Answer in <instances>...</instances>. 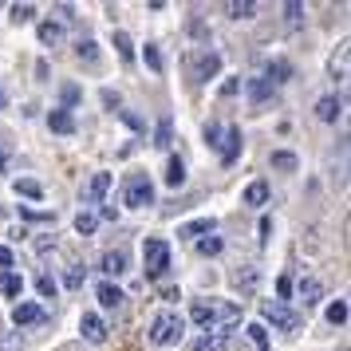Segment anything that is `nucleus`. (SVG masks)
Masks as SVG:
<instances>
[{"label":"nucleus","mask_w":351,"mask_h":351,"mask_svg":"<svg viewBox=\"0 0 351 351\" xmlns=\"http://www.w3.org/2000/svg\"><path fill=\"white\" fill-rule=\"evenodd\" d=\"M143 265H146V276H162L170 269V245L162 237H150L143 245Z\"/></svg>","instance_id":"nucleus-1"},{"label":"nucleus","mask_w":351,"mask_h":351,"mask_svg":"<svg viewBox=\"0 0 351 351\" xmlns=\"http://www.w3.org/2000/svg\"><path fill=\"white\" fill-rule=\"evenodd\" d=\"M123 202L134 206V209L154 206V186H150V178H146V174H130L127 186H123Z\"/></svg>","instance_id":"nucleus-2"},{"label":"nucleus","mask_w":351,"mask_h":351,"mask_svg":"<svg viewBox=\"0 0 351 351\" xmlns=\"http://www.w3.org/2000/svg\"><path fill=\"white\" fill-rule=\"evenodd\" d=\"M178 335H182V316L178 312H158L154 324H150V343L166 348V343H174Z\"/></svg>","instance_id":"nucleus-3"},{"label":"nucleus","mask_w":351,"mask_h":351,"mask_svg":"<svg viewBox=\"0 0 351 351\" xmlns=\"http://www.w3.org/2000/svg\"><path fill=\"white\" fill-rule=\"evenodd\" d=\"M261 316L269 319L272 328H280V332H300V324H304V316H296L292 308H285V304H276V300L261 304Z\"/></svg>","instance_id":"nucleus-4"},{"label":"nucleus","mask_w":351,"mask_h":351,"mask_svg":"<svg viewBox=\"0 0 351 351\" xmlns=\"http://www.w3.org/2000/svg\"><path fill=\"white\" fill-rule=\"evenodd\" d=\"M80 332H83V339H87V343H107V324H103L95 312H83Z\"/></svg>","instance_id":"nucleus-5"},{"label":"nucleus","mask_w":351,"mask_h":351,"mask_svg":"<svg viewBox=\"0 0 351 351\" xmlns=\"http://www.w3.org/2000/svg\"><path fill=\"white\" fill-rule=\"evenodd\" d=\"M44 319H48V312H44L40 304H16V308H12V324H16V328H28V324H44Z\"/></svg>","instance_id":"nucleus-6"},{"label":"nucleus","mask_w":351,"mask_h":351,"mask_svg":"<svg viewBox=\"0 0 351 351\" xmlns=\"http://www.w3.org/2000/svg\"><path fill=\"white\" fill-rule=\"evenodd\" d=\"M107 190H111V174H91V182H87V190H83V202H91V206H99V202L107 197Z\"/></svg>","instance_id":"nucleus-7"},{"label":"nucleus","mask_w":351,"mask_h":351,"mask_svg":"<svg viewBox=\"0 0 351 351\" xmlns=\"http://www.w3.org/2000/svg\"><path fill=\"white\" fill-rule=\"evenodd\" d=\"M241 143H245V138H241V127H229V130H225V143H221V162H225V166H233V162H237Z\"/></svg>","instance_id":"nucleus-8"},{"label":"nucleus","mask_w":351,"mask_h":351,"mask_svg":"<svg viewBox=\"0 0 351 351\" xmlns=\"http://www.w3.org/2000/svg\"><path fill=\"white\" fill-rule=\"evenodd\" d=\"M217 71H221V56H217V51H206V56L193 64V80H213Z\"/></svg>","instance_id":"nucleus-9"},{"label":"nucleus","mask_w":351,"mask_h":351,"mask_svg":"<svg viewBox=\"0 0 351 351\" xmlns=\"http://www.w3.org/2000/svg\"><path fill=\"white\" fill-rule=\"evenodd\" d=\"M296 292H300L304 308H316V304L324 300V285H319L316 276H304V280H300V288H296Z\"/></svg>","instance_id":"nucleus-10"},{"label":"nucleus","mask_w":351,"mask_h":351,"mask_svg":"<svg viewBox=\"0 0 351 351\" xmlns=\"http://www.w3.org/2000/svg\"><path fill=\"white\" fill-rule=\"evenodd\" d=\"M256 285H261V272H256L253 265H241V269L233 272V288H241L245 296H249V292H256Z\"/></svg>","instance_id":"nucleus-11"},{"label":"nucleus","mask_w":351,"mask_h":351,"mask_svg":"<svg viewBox=\"0 0 351 351\" xmlns=\"http://www.w3.org/2000/svg\"><path fill=\"white\" fill-rule=\"evenodd\" d=\"M99 304H103V308H107V312H114V308H119V304L127 300V296H123V288H114L111 280H103V285H99Z\"/></svg>","instance_id":"nucleus-12"},{"label":"nucleus","mask_w":351,"mask_h":351,"mask_svg":"<svg viewBox=\"0 0 351 351\" xmlns=\"http://www.w3.org/2000/svg\"><path fill=\"white\" fill-rule=\"evenodd\" d=\"M48 127L56 130V134H75V119H71V111L56 107V111L48 114Z\"/></svg>","instance_id":"nucleus-13"},{"label":"nucleus","mask_w":351,"mask_h":351,"mask_svg":"<svg viewBox=\"0 0 351 351\" xmlns=\"http://www.w3.org/2000/svg\"><path fill=\"white\" fill-rule=\"evenodd\" d=\"M103 272L107 276H123L127 272V249H111V253L103 256Z\"/></svg>","instance_id":"nucleus-14"},{"label":"nucleus","mask_w":351,"mask_h":351,"mask_svg":"<svg viewBox=\"0 0 351 351\" xmlns=\"http://www.w3.org/2000/svg\"><path fill=\"white\" fill-rule=\"evenodd\" d=\"M40 44H48V48H60V44H64V24H56V20H44V24H40Z\"/></svg>","instance_id":"nucleus-15"},{"label":"nucleus","mask_w":351,"mask_h":351,"mask_svg":"<svg viewBox=\"0 0 351 351\" xmlns=\"http://www.w3.org/2000/svg\"><path fill=\"white\" fill-rule=\"evenodd\" d=\"M285 80H292V64H288V60H272V64L265 67V83L276 87V83H285Z\"/></svg>","instance_id":"nucleus-16"},{"label":"nucleus","mask_w":351,"mask_h":351,"mask_svg":"<svg viewBox=\"0 0 351 351\" xmlns=\"http://www.w3.org/2000/svg\"><path fill=\"white\" fill-rule=\"evenodd\" d=\"M190 319H193V324H202V328H213V324H217V308L197 300V304L190 308Z\"/></svg>","instance_id":"nucleus-17"},{"label":"nucleus","mask_w":351,"mask_h":351,"mask_svg":"<svg viewBox=\"0 0 351 351\" xmlns=\"http://www.w3.org/2000/svg\"><path fill=\"white\" fill-rule=\"evenodd\" d=\"M339 111H343V103H339L335 95H324L316 103V114L324 119V123H335V119H339Z\"/></svg>","instance_id":"nucleus-18"},{"label":"nucleus","mask_w":351,"mask_h":351,"mask_svg":"<svg viewBox=\"0 0 351 351\" xmlns=\"http://www.w3.org/2000/svg\"><path fill=\"white\" fill-rule=\"evenodd\" d=\"M0 292H4V296H20V292H24V276L0 269Z\"/></svg>","instance_id":"nucleus-19"},{"label":"nucleus","mask_w":351,"mask_h":351,"mask_svg":"<svg viewBox=\"0 0 351 351\" xmlns=\"http://www.w3.org/2000/svg\"><path fill=\"white\" fill-rule=\"evenodd\" d=\"M182 182H186V162L170 158V166H166V186H170V190H178Z\"/></svg>","instance_id":"nucleus-20"},{"label":"nucleus","mask_w":351,"mask_h":351,"mask_svg":"<svg viewBox=\"0 0 351 351\" xmlns=\"http://www.w3.org/2000/svg\"><path fill=\"white\" fill-rule=\"evenodd\" d=\"M300 162H296V154L292 150H272V170H285V174H292Z\"/></svg>","instance_id":"nucleus-21"},{"label":"nucleus","mask_w":351,"mask_h":351,"mask_svg":"<svg viewBox=\"0 0 351 351\" xmlns=\"http://www.w3.org/2000/svg\"><path fill=\"white\" fill-rule=\"evenodd\" d=\"M245 91H249V99H253V103H265V99H272V83L249 80V83H245Z\"/></svg>","instance_id":"nucleus-22"},{"label":"nucleus","mask_w":351,"mask_h":351,"mask_svg":"<svg viewBox=\"0 0 351 351\" xmlns=\"http://www.w3.org/2000/svg\"><path fill=\"white\" fill-rule=\"evenodd\" d=\"M202 233H213V221H209V217H197V221L178 229V237H202Z\"/></svg>","instance_id":"nucleus-23"},{"label":"nucleus","mask_w":351,"mask_h":351,"mask_svg":"<svg viewBox=\"0 0 351 351\" xmlns=\"http://www.w3.org/2000/svg\"><path fill=\"white\" fill-rule=\"evenodd\" d=\"M170 143H174V123L162 119L158 130H154V146H158V150H170Z\"/></svg>","instance_id":"nucleus-24"},{"label":"nucleus","mask_w":351,"mask_h":351,"mask_svg":"<svg viewBox=\"0 0 351 351\" xmlns=\"http://www.w3.org/2000/svg\"><path fill=\"white\" fill-rule=\"evenodd\" d=\"M269 202V186L265 182H253L249 190H245V206H265Z\"/></svg>","instance_id":"nucleus-25"},{"label":"nucleus","mask_w":351,"mask_h":351,"mask_svg":"<svg viewBox=\"0 0 351 351\" xmlns=\"http://www.w3.org/2000/svg\"><path fill=\"white\" fill-rule=\"evenodd\" d=\"M12 190L24 193V197H44V186L32 182V178H16V182H12Z\"/></svg>","instance_id":"nucleus-26"},{"label":"nucleus","mask_w":351,"mask_h":351,"mask_svg":"<svg viewBox=\"0 0 351 351\" xmlns=\"http://www.w3.org/2000/svg\"><path fill=\"white\" fill-rule=\"evenodd\" d=\"M75 56H80L83 64H99V44L95 40H80L75 44Z\"/></svg>","instance_id":"nucleus-27"},{"label":"nucleus","mask_w":351,"mask_h":351,"mask_svg":"<svg viewBox=\"0 0 351 351\" xmlns=\"http://www.w3.org/2000/svg\"><path fill=\"white\" fill-rule=\"evenodd\" d=\"M114 48H119V60H123V64H130V60H134V44H130L127 32H114Z\"/></svg>","instance_id":"nucleus-28"},{"label":"nucleus","mask_w":351,"mask_h":351,"mask_svg":"<svg viewBox=\"0 0 351 351\" xmlns=\"http://www.w3.org/2000/svg\"><path fill=\"white\" fill-rule=\"evenodd\" d=\"M193 351H225V332L206 335V339H197V343H193Z\"/></svg>","instance_id":"nucleus-29"},{"label":"nucleus","mask_w":351,"mask_h":351,"mask_svg":"<svg viewBox=\"0 0 351 351\" xmlns=\"http://www.w3.org/2000/svg\"><path fill=\"white\" fill-rule=\"evenodd\" d=\"M285 20H288V28H300V24H304V4L288 0V4H285Z\"/></svg>","instance_id":"nucleus-30"},{"label":"nucleus","mask_w":351,"mask_h":351,"mask_svg":"<svg viewBox=\"0 0 351 351\" xmlns=\"http://www.w3.org/2000/svg\"><path fill=\"white\" fill-rule=\"evenodd\" d=\"M245 332H249V339H253L261 351H269V332H265V324H249Z\"/></svg>","instance_id":"nucleus-31"},{"label":"nucleus","mask_w":351,"mask_h":351,"mask_svg":"<svg viewBox=\"0 0 351 351\" xmlns=\"http://www.w3.org/2000/svg\"><path fill=\"white\" fill-rule=\"evenodd\" d=\"M95 225H99V217H95V213H87V209L75 217V229H80L83 237H91V233H95Z\"/></svg>","instance_id":"nucleus-32"},{"label":"nucleus","mask_w":351,"mask_h":351,"mask_svg":"<svg viewBox=\"0 0 351 351\" xmlns=\"http://www.w3.org/2000/svg\"><path fill=\"white\" fill-rule=\"evenodd\" d=\"M328 324H348V304L343 300H335V304H328Z\"/></svg>","instance_id":"nucleus-33"},{"label":"nucleus","mask_w":351,"mask_h":351,"mask_svg":"<svg viewBox=\"0 0 351 351\" xmlns=\"http://www.w3.org/2000/svg\"><path fill=\"white\" fill-rule=\"evenodd\" d=\"M237 319H241V308H237V304H225V308H217V324H221V328L237 324Z\"/></svg>","instance_id":"nucleus-34"},{"label":"nucleus","mask_w":351,"mask_h":351,"mask_svg":"<svg viewBox=\"0 0 351 351\" xmlns=\"http://www.w3.org/2000/svg\"><path fill=\"white\" fill-rule=\"evenodd\" d=\"M253 12H256V4H253V0H233V4H229V16H237V20L253 16Z\"/></svg>","instance_id":"nucleus-35"},{"label":"nucleus","mask_w":351,"mask_h":351,"mask_svg":"<svg viewBox=\"0 0 351 351\" xmlns=\"http://www.w3.org/2000/svg\"><path fill=\"white\" fill-rule=\"evenodd\" d=\"M197 253L202 256H217L221 253V237H202L197 241Z\"/></svg>","instance_id":"nucleus-36"},{"label":"nucleus","mask_w":351,"mask_h":351,"mask_svg":"<svg viewBox=\"0 0 351 351\" xmlns=\"http://www.w3.org/2000/svg\"><path fill=\"white\" fill-rule=\"evenodd\" d=\"M32 16H36V4H12V20L16 24H28Z\"/></svg>","instance_id":"nucleus-37"},{"label":"nucleus","mask_w":351,"mask_h":351,"mask_svg":"<svg viewBox=\"0 0 351 351\" xmlns=\"http://www.w3.org/2000/svg\"><path fill=\"white\" fill-rule=\"evenodd\" d=\"M143 56H146V64H150V71H162V51L154 48V44H146Z\"/></svg>","instance_id":"nucleus-38"},{"label":"nucleus","mask_w":351,"mask_h":351,"mask_svg":"<svg viewBox=\"0 0 351 351\" xmlns=\"http://www.w3.org/2000/svg\"><path fill=\"white\" fill-rule=\"evenodd\" d=\"M80 99H83V91L75 87V83H67V87H64V111H67V107H75Z\"/></svg>","instance_id":"nucleus-39"},{"label":"nucleus","mask_w":351,"mask_h":351,"mask_svg":"<svg viewBox=\"0 0 351 351\" xmlns=\"http://www.w3.org/2000/svg\"><path fill=\"white\" fill-rule=\"evenodd\" d=\"M83 276H87V269H67V288H83Z\"/></svg>","instance_id":"nucleus-40"},{"label":"nucleus","mask_w":351,"mask_h":351,"mask_svg":"<svg viewBox=\"0 0 351 351\" xmlns=\"http://www.w3.org/2000/svg\"><path fill=\"white\" fill-rule=\"evenodd\" d=\"M36 288H40V296H56V280H51V276H40V280H36Z\"/></svg>","instance_id":"nucleus-41"},{"label":"nucleus","mask_w":351,"mask_h":351,"mask_svg":"<svg viewBox=\"0 0 351 351\" xmlns=\"http://www.w3.org/2000/svg\"><path fill=\"white\" fill-rule=\"evenodd\" d=\"M276 296H280V300L292 296V276H280V280H276ZM280 300H276V304H280Z\"/></svg>","instance_id":"nucleus-42"},{"label":"nucleus","mask_w":351,"mask_h":351,"mask_svg":"<svg viewBox=\"0 0 351 351\" xmlns=\"http://www.w3.org/2000/svg\"><path fill=\"white\" fill-rule=\"evenodd\" d=\"M119 103H123V99H119V91H111V87H107V91H103V107H107V111H114Z\"/></svg>","instance_id":"nucleus-43"},{"label":"nucleus","mask_w":351,"mask_h":351,"mask_svg":"<svg viewBox=\"0 0 351 351\" xmlns=\"http://www.w3.org/2000/svg\"><path fill=\"white\" fill-rule=\"evenodd\" d=\"M217 138H221V127H217V123H209V127H206V143L217 146Z\"/></svg>","instance_id":"nucleus-44"},{"label":"nucleus","mask_w":351,"mask_h":351,"mask_svg":"<svg viewBox=\"0 0 351 351\" xmlns=\"http://www.w3.org/2000/svg\"><path fill=\"white\" fill-rule=\"evenodd\" d=\"M237 91H241V80H225V83H221V95H225V99L237 95Z\"/></svg>","instance_id":"nucleus-45"},{"label":"nucleus","mask_w":351,"mask_h":351,"mask_svg":"<svg viewBox=\"0 0 351 351\" xmlns=\"http://www.w3.org/2000/svg\"><path fill=\"white\" fill-rule=\"evenodd\" d=\"M0 351H20V335H8V339H0Z\"/></svg>","instance_id":"nucleus-46"},{"label":"nucleus","mask_w":351,"mask_h":351,"mask_svg":"<svg viewBox=\"0 0 351 351\" xmlns=\"http://www.w3.org/2000/svg\"><path fill=\"white\" fill-rule=\"evenodd\" d=\"M0 269L4 272L12 269V249H4V245H0Z\"/></svg>","instance_id":"nucleus-47"},{"label":"nucleus","mask_w":351,"mask_h":351,"mask_svg":"<svg viewBox=\"0 0 351 351\" xmlns=\"http://www.w3.org/2000/svg\"><path fill=\"white\" fill-rule=\"evenodd\" d=\"M123 119H127V123H130V127H134V130H143V119H138V114H130V111H123Z\"/></svg>","instance_id":"nucleus-48"},{"label":"nucleus","mask_w":351,"mask_h":351,"mask_svg":"<svg viewBox=\"0 0 351 351\" xmlns=\"http://www.w3.org/2000/svg\"><path fill=\"white\" fill-rule=\"evenodd\" d=\"M269 233H272V221L269 217H261V241H269Z\"/></svg>","instance_id":"nucleus-49"},{"label":"nucleus","mask_w":351,"mask_h":351,"mask_svg":"<svg viewBox=\"0 0 351 351\" xmlns=\"http://www.w3.org/2000/svg\"><path fill=\"white\" fill-rule=\"evenodd\" d=\"M0 170L8 174V150H4V146H0Z\"/></svg>","instance_id":"nucleus-50"},{"label":"nucleus","mask_w":351,"mask_h":351,"mask_svg":"<svg viewBox=\"0 0 351 351\" xmlns=\"http://www.w3.org/2000/svg\"><path fill=\"white\" fill-rule=\"evenodd\" d=\"M0 107H4V91H0Z\"/></svg>","instance_id":"nucleus-51"}]
</instances>
